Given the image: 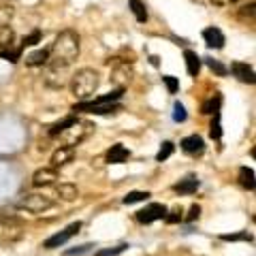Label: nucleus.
Returning <instances> with one entry per match:
<instances>
[{"mask_svg":"<svg viewBox=\"0 0 256 256\" xmlns=\"http://www.w3.org/2000/svg\"><path fill=\"white\" fill-rule=\"evenodd\" d=\"M231 70H233V75L237 77L239 81L254 83V70H252V66H248L246 62H233L231 64Z\"/></svg>","mask_w":256,"mask_h":256,"instance_id":"14","label":"nucleus"},{"mask_svg":"<svg viewBox=\"0 0 256 256\" xmlns=\"http://www.w3.org/2000/svg\"><path fill=\"white\" fill-rule=\"evenodd\" d=\"M81 231V222H73V224H68L66 229L64 231H60V233H56V235H52V237L49 239H45V248H49V250H52V248H60L62 244H66V241L73 237V235H77Z\"/></svg>","mask_w":256,"mask_h":256,"instance_id":"5","label":"nucleus"},{"mask_svg":"<svg viewBox=\"0 0 256 256\" xmlns=\"http://www.w3.org/2000/svg\"><path fill=\"white\" fill-rule=\"evenodd\" d=\"M165 216H167V207L165 205H160V203H152V205H147L145 209L137 211V220L141 224L156 222V220H162Z\"/></svg>","mask_w":256,"mask_h":256,"instance_id":"6","label":"nucleus"},{"mask_svg":"<svg viewBox=\"0 0 256 256\" xmlns=\"http://www.w3.org/2000/svg\"><path fill=\"white\" fill-rule=\"evenodd\" d=\"M239 184L248 190L254 188V171L250 167H241L239 169Z\"/></svg>","mask_w":256,"mask_h":256,"instance_id":"21","label":"nucleus"},{"mask_svg":"<svg viewBox=\"0 0 256 256\" xmlns=\"http://www.w3.org/2000/svg\"><path fill=\"white\" fill-rule=\"evenodd\" d=\"M126 244H120V246H116V248H107V250H98L96 252V256H116V254H120V252H124L126 250Z\"/></svg>","mask_w":256,"mask_h":256,"instance_id":"28","label":"nucleus"},{"mask_svg":"<svg viewBox=\"0 0 256 256\" xmlns=\"http://www.w3.org/2000/svg\"><path fill=\"white\" fill-rule=\"evenodd\" d=\"M128 2H130V9L134 13V17H137V21H141V24L147 21V9L141 0H128Z\"/></svg>","mask_w":256,"mask_h":256,"instance_id":"22","label":"nucleus"},{"mask_svg":"<svg viewBox=\"0 0 256 256\" xmlns=\"http://www.w3.org/2000/svg\"><path fill=\"white\" fill-rule=\"evenodd\" d=\"M75 122V118H64L62 122H58V124H54L52 128H49V137H58V134H62L66 128Z\"/></svg>","mask_w":256,"mask_h":256,"instance_id":"24","label":"nucleus"},{"mask_svg":"<svg viewBox=\"0 0 256 256\" xmlns=\"http://www.w3.org/2000/svg\"><path fill=\"white\" fill-rule=\"evenodd\" d=\"M73 111H88V113H116L120 111V105H94V103H79L73 107Z\"/></svg>","mask_w":256,"mask_h":256,"instance_id":"10","label":"nucleus"},{"mask_svg":"<svg viewBox=\"0 0 256 256\" xmlns=\"http://www.w3.org/2000/svg\"><path fill=\"white\" fill-rule=\"evenodd\" d=\"M81 49V39L75 30H62L56 37L52 49H49V60L47 66L49 68H66L77 60Z\"/></svg>","mask_w":256,"mask_h":256,"instance_id":"1","label":"nucleus"},{"mask_svg":"<svg viewBox=\"0 0 256 256\" xmlns=\"http://www.w3.org/2000/svg\"><path fill=\"white\" fill-rule=\"evenodd\" d=\"M165 220H167L169 224H175V222H180V220H182V209H180V207L171 209V211L167 213V216H165Z\"/></svg>","mask_w":256,"mask_h":256,"instance_id":"34","label":"nucleus"},{"mask_svg":"<svg viewBox=\"0 0 256 256\" xmlns=\"http://www.w3.org/2000/svg\"><path fill=\"white\" fill-rule=\"evenodd\" d=\"M39 41H41V32H39V30H34L32 34L24 37V41H21V47H26V45H37Z\"/></svg>","mask_w":256,"mask_h":256,"instance_id":"32","label":"nucleus"},{"mask_svg":"<svg viewBox=\"0 0 256 256\" xmlns=\"http://www.w3.org/2000/svg\"><path fill=\"white\" fill-rule=\"evenodd\" d=\"M49 60V49H39V52H32L30 56H26V64L28 66H43Z\"/></svg>","mask_w":256,"mask_h":256,"instance_id":"19","label":"nucleus"},{"mask_svg":"<svg viewBox=\"0 0 256 256\" xmlns=\"http://www.w3.org/2000/svg\"><path fill=\"white\" fill-rule=\"evenodd\" d=\"M196 188H198V180H196V177H186V180H182L175 186V190L180 192V194H192V192H196Z\"/></svg>","mask_w":256,"mask_h":256,"instance_id":"20","label":"nucleus"},{"mask_svg":"<svg viewBox=\"0 0 256 256\" xmlns=\"http://www.w3.org/2000/svg\"><path fill=\"white\" fill-rule=\"evenodd\" d=\"M171 154H173V143H169V141H167V143H162L160 152L156 154V160H158V162H162V160H167Z\"/></svg>","mask_w":256,"mask_h":256,"instance_id":"25","label":"nucleus"},{"mask_svg":"<svg viewBox=\"0 0 256 256\" xmlns=\"http://www.w3.org/2000/svg\"><path fill=\"white\" fill-rule=\"evenodd\" d=\"M128 158H130V152H128L122 143L111 145V149L107 152V160H109L111 165H120V162H126Z\"/></svg>","mask_w":256,"mask_h":256,"instance_id":"16","label":"nucleus"},{"mask_svg":"<svg viewBox=\"0 0 256 256\" xmlns=\"http://www.w3.org/2000/svg\"><path fill=\"white\" fill-rule=\"evenodd\" d=\"M52 205H54V201L45 194H26L24 198H21L19 207L30 211V213H41V211H47Z\"/></svg>","mask_w":256,"mask_h":256,"instance_id":"4","label":"nucleus"},{"mask_svg":"<svg viewBox=\"0 0 256 256\" xmlns=\"http://www.w3.org/2000/svg\"><path fill=\"white\" fill-rule=\"evenodd\" d=\"M90 248H94V246H92V244H85V246L75 248V250H66V252H64V256H77V254H85V252H90Z\"/></svg>","mask_w":256,"mask_h":256,"instance_id":"35","label":"nucleus"},{"mask_svg":"<svg viewBox=\"0 0 256 256\" xmlns=\"http://www.w3.org/2000/svg\"><path fill=\"white\" fill-rule=\"evenodd\" d=\"M220 134H222V130H220V113H213V122H211V137H213V139H220Z\"/></svg>","mask_w":256,"mask_h":256,"instance_id":"33","label":"nucleus"},{"mask_svg":"<svg viewBox=\"0 0 256 256\" xmlns=\"http://www.w3.org/2000/svg\"><path fill=\"white\" fill-rule=\"evenodd\" d=\"M203 39H205V43H207L209 47H213V49H222V47H224V34H222V30H220V28H216V26L205 28V30H203Z\"/></svg>","mask_w":256,"mask_h":256,"instance_id":"12","label":"nucleus"},{"mask_svg":"<svg viewBox=\"0 0 256 256\" xmlns=\"http://www.w3.org/2000/svg\"><path fill=\"white\" fill-rule=\"evenodd\" d=\"M56 194H58L62 201L70 203V201H75V198L79 196V190H77L75 184H60V186L56 188Z\"/></svg>","mask_w":256,"mask_h":256,"instance_id":"17","label":"nucleus"},{"mask_svg":"<svg viewBox=\"0 0 256 256\" xmlns=\"http://www.w3.org/2000/svg\"><path fill=\"white\" fill-rule=\"evenodd\" d=\"M182 149L190 156H196V154H203L205 149V141L198 137V134H190V137H186L182 141Z\"/></svg>","mask_w":256,"mask_h":256,"instance_id":"13","label":"nucleus"},{"mask_svg":"<svg viewBox=\"0 0 256 256\" xmlns=\"http://www.w3.org/2000/svg\"><path fill=\"white\" fill-rule=\"evenodd\" d=\"M75 156V149L73 147H66V145H60L56 152L52 154V169H58V167H64L73 160Z\"/></svg>","mask_w":256,"mask_h":256,"instance_id":"11","label":"nucleus"},{"mask_svg":"<svg viewBox=\"0 0 256 256\" xmlns=\"http://www.w3.org/2000/svg\"><path fill=\"white\" fill-rule=\"evenodd\" d=\"M66 73H68L66 68H49V66H47L45 83L49 85V88H54V90H60V88H64V85H66V81H68Z\"/></svg>","mask_w":256,"mask_h":256,"instance_id":"9","label":"nucleus"},{"mask_svg":"<svg viewBox=\"0 0 256 256\" xmlns=\"http://www.w3.org/2000/svg\"><path fill=\"white\" fill-rule=\"evenodd\" d=\"M162 81H165L167 90H169V94H175L177 88H180V81H177L175 77H171V75H165V77H162Z\"/></svg>","mask_w":256,"mask_h":256,"instance_id":"29","label":"nucleus"},{"mask_svg":"<svg viewBox=\"0 0 256 256\" xmlns=\"http://www.w3.org/2000/svg\"><path fill=\"white\" fill-rule=\"evenodd\" d=\"M58 180V171L52 169V167H43L39 171H34L32 175V186L43 188V186H52V184Z\"/></svg>","mask_w":256,"mask_h":256,"instance_id":"8","label":"nucleus"},{"mask_svg":"<svg viewBox=\"0 0 256 256\" xmlns=\"http://www.w3.org/2000/svg\"><path fill=\"white\" fill-rule=\"evenodd\" d=\"M250 17V21L254 19V2H250L248 6H244V13H241V19H248Z\"/></svg>","mask_w":256,"mask_h":256,"instance_id":"37","label":"nucleus"},{"mask_svg":"<svg viewBox=\"0 0 256 256\" xmlns=\"http://www.w3.org/2000/svg\"><path fill=\"white\" fill-rule=\"evenodd\" d=\"M94 128L96 126L92 124V122H88V120H77L75 118V122L62 132L64 145H66V147H75V145L83 143V141L88 139L92 132H94Z\"/></svg>","mask_w":256,"mask_h":256,"instance_id":"3","label":"nucleus"},{"mask_svg":"<svg viewBox=\"0 0 256 256\" xmlns=\"http://www.w3.org/2000/svg\"><path fill=\"white\" fill-rule=\"evenodd\" d=\"M184 60H186V70L190 77H196L201 73V58H198L196 52H192V49H186L184 52Z\"/></svg>","mask_w":256,"mask_h":256,"instance_id":"15","label":"nucleus"},{"mask_svg":"<svg viewBox=\"0 0 256 256\" xmlns=\"http://www.w3.org/2000/svg\"><path fill=\"white\" fill-rule=\"evenodd\" d=\"M149 198V192H143V190H132L122 198L124 205H132V203H141V201H147Z\"/></svg>","mask_w":256,"mask_h":256,"instance_id":"23","label":"nucleus"},{"mask_svg":"<svg viewBox=\"0 0 256 256\" xmlns=\"http://www.w3.org/2000/svg\"><path fill=\"white\" fill-rule=\"evenodd\" d=\"M101 85V75L94 68H81L70 77V92L77 98H90Z\"/></svg>","mask_w":256,"mask_h":256,"instance_id":"2","label":"nucleus"},{"mask_svg":"<svg viewBox=\"0 0 256 256\" xmlns=\"http://www.w3.org/2000/svg\"><path fill=\"white\" fill-rule=\"evenodd\" d=\"M111 64H113V81H118L120 85L130 83V79H132V68L128 66L126 62H120L118 58L109 60V66H111Z\"/></svg>","mask_w":256,"mask_h":256,"instance_id":"7","label":"nucleus"},{"mask_svg":"<svg viewBox=\"0 0 256 256\" xmlns=\"http://www.w3.org/2000/svg\"><path fill=\"white\" fill-rule=\"evenodd\" d=\"M207 66L213 70V73H218L220 77L226 75V66H224V64H220L218 60H207Z\"/></svg>","mask_w":256,"mask_h":256,"instance_id":"31","label":"nucleus"},{"mask_svg":"<svg viewBox=\"0 0 256 256\" xmlns=\"http://www.w3.org/2000/svg\"><path fill=\"white\" fill-rule=\"evenodd\" d=\"M198 216H201V207H198V205H192V207L188 209L186 220H188V222H192V220H196Z\"/></svg>","mask_w":256,"mask_h":256,"instance_id":"36","label":"nucleus"},{"mask_svg":"<svg viewBox=\"0 0 256 256\" xmlns=\"http://www.w3.org/2000/svg\"><path fill=\"white\" fill-rule=\"evenodd\" d=\"M173 120H175V122H184V120H186V109H184L182 103H175V107H173Z\"/></svg>","mask_w":256,"mask_h":256,"instance_id":"30","label":"nucleus"},{"mask_svg":"<svg viewBox=\"0 0 256 256\" xmlns=\"http://www.w3.org/2000/svg\"><path fill=\"white\" fill-rule=\"evenodd\" d=\"M220 94H216V98H211L209 103H205L203 105V113H218V107H220Z\"/></svg>","mask_w":256,"mask_h":256,"instance_id":"27","label":"nucleus"},{"mask_svg":"<svg viewBox=\"0 0 256 256\" xmlns=\"http://www.w3.org/2000/svg\"><path fill=\"white\" fill-rule=\"evenodd\" d=\"M13 41H15V32H13V28L9 24L0 26V52H2V49H11Z\"/></svg>","mask_w":256,"mask_h":256,"instance_id":"18","label":"nucleus"},{"mask_svg":"<svg viewBox=\"0 0 256 256\" xmlns=\"http://www.w3.org/2000/svg\"><path fill=\"white\" fill-rule=\"evenodd\" d=\"M0 56H2V58H6L9 62H17L19 56H21V47H17V49H2V52H0Z\"/></svg>","mask_w":256,"mask_h":256,"instance_id":"26","label":"nucleus"}]
</instances>
